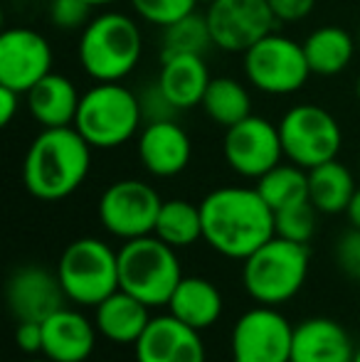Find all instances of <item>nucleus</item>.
<instances>
[{
    "label": "nucleus",
    "mask_w": 360,
    "mask_h": 362,
    "mask_svg": "<svg viewBox=\"0 0 360 362\" xmlns=\"http://www.w3.org/2000/svg\"><path fill=\"white\" fill-rule=\"evenodd\" d=\"M202 239L225 259L245 262L277 234L274 210L257 187H217L200 202Z\"/></svg>",
    "instance_id": "obj_1"
},
{
    "label": "nucleus",
    "mask_w": 360,
    "mask_h": 362,
    "mask_svg": "<svg viewBox=\"0 0 360 362\" xmlns=\"http://www.w3.org/2000/svg\"><path fill=\"white\" fill-rule=\"evenodd\" d=\"M89 168L91 146L74 126L42 129L25 153L23 182L33 197L57 202L82 187Z\"/></svg>",
    "instance_id": "obj_2"
},
{
    "label": "nucleus",
    "mask_w": 360,
    "mask_h": 362,
    "mask_svg": "<svg viewBox=\"0 0 360 362\" xmlns=\"http://www.w3.org/2000/svg\"><path fill=\"white\" fill-rule=\"evenodd\" d=\"M144 35L131 15L106 10L82 28L77 57L94 81H121L141 62Z\"/></svg>",
    "instance_id": "obj_3"
},
{
    "label": "nucleus",
    "mask_w": 360,
    "mask_h": 362,
    "mask_svg": "<svg viewBox=\"0 0 360 362\" xmlns=\"http://www.w3.org/2000/svg\"><path fill=\"white\" fill-rule=\"evenodd\" d=\"M311 252L308 244L274 234L242 262V286L260 305H281L303 288Z\"/></svg>",
    "instance_id": "obj_4"
},
{
    "label": "nucleus",
    "mask_w": 360,
    "mask_h": 362,
    "mask_svg": "<svg viewBox=\"0 0 360 362\" xmlns=\"http://www.w3.org/2000/svg\"><path fill=\"white\" fill-rule=\"evenodd\" d=\"M144 121L139 94L121 81H96L82 94L74 129L91 148L111 151L129 144Z\"/></svg>",
    "instance_id": "obj_5"
},
{
    "label": "nucleus",
    "mask_w": 360,
    "mask_h": 362,
    "mask_svg": "<svg viewBox=\"0 0 360 362\" xmlns=\"http://www.w3.org/2000/svg\"><path fill=\"white\" fill-rule=\"evenodd\" d=\"M182 281L178 252L156 234L129 239L119 249V284L149 308L168 305Z\"/></svg>",
    "instance_id": "obj_6"
},
{
    "label": "nucleus",
    "mask_w": 360,
    "mask_h": 362,
    "mask_svg": "<svg viewBox=\"0 0 360 362\" xmlns=\"http://www.w3.org/2000/svg\"><path fill=\"white\" fill-rule=\"evenodd\" d=\"M57 276L67 300L96 308L106 296L121 288L119 252L96 237L74 239L59 257Z\"/></svg>",
    "instance_id": "obj_7"
},
{
    "label": "nucleus",
    "mask_w": 360,
    "mask_h": 362,
    "mask_svg": "<svg viewBox=\"0 0 360 362\" xmlns=\"http://www.w3.org/2000/svg\"><path fill=\"white\" fill-rule=\"evenodd\" d=\"M277 126L279 136H281L284 158L306 170L321 165V163L336 160L341 153V124L323 106L296 104L281 116Z\"/></svg>",
    "instance_id": "obj_8"
},
{
    "label": "nucleus",
    "mask_w": 360,
    "mask_h": 362,
    "mask_svg": "<svg viewBox=\"0 0 360 362\" xmlns=\"http://www.w3.org/2000/svg\"><path fill=\"white\" fill-rule=\"evenodd\" d=\"M245 76L257 91L269 96H289L303 89L311 76L303 45L279 35L277 30L245 52Z\"/></svg>",
    "instance_id": "obj_9"
},
{
    "label": "nucleus",
    "mask_w": 360,
    "mask_h": 362,
    "mask_svg": "<svg viewBox=\"0 0 360 362\" xmlns=\"http://www.w3.org/2000/svg\"><path fill=\"white\" fill-rule=\"evenodd\" d=\"M161 195L144 180H116L101 192L99 205V222L111 237L116 239H139L156 232V219L161 212Z\"/></svg>",
    "instance_id": "obj_10"
},
{
    "label": "nucleus",
    "mask_w": 360,
    "mask_h": 362,
    "mask_svg": "<svg viewBox=\"0 0 360 362\" xmlns=\"http://www.w3.org/2000/svg\"><path fill=\"white\" fill-rule=\"evenodd\" d=\"M294 325L274 305L250 308L230 335L232 362H291Z\"/></svg>",
    "instance_id": "obj_11"
},
{
    "label": "nucleus",
    "mask_w": 360,
    "mask_h": 362,
    "mask_svg": "<svg viewBox=\"0 0 360 362\" xmlns=\"http://www.w3.org/2000/svg\"><path fill=\"white\" fill-rule=\"evenodd\" d=\"M205 20L212 45L235 54H245L252 45L274 33L279 23L267 0H215L207 5Z\"/></svg>",
    "instance_id": "obj_12"
},
{
    "label": "nucleus",
    "mask_w": 360,
    "mask_h": 362,
    "mask_svg": "<svg viewBox=\"0 0 360 362\" xmlns=\"http://www.w3.org/2000/svg\"><path fill=\"white\" fill-rule=\"evenodd\" d=\"M225 160L237 175L260 180L265 173L277 168L284 158L279 126L265 116H247L240 124L230 126L222 141Z\"/></svg>",
    "instance_id": "obj_13"
},
{
    "label": "nucleus",
    "mask_w": 360,
    "mask_h": 362,
    "mask_svg": "<svg viewBox=\"0 0 360 362\" xmlns=\"http://www.w3.org/2000/svg\"><path fill=\"white\" fill-rule=\"evenodd\" d=\"M52 72V47L33 28H8L0 35V86L28 94Z\"/></svg>",
    "instance_id": "obj_14"
},
{
    "label": "nucleus",
    "mask_w": 360,
    "mask_h": 362,
    "mask_svg": "<svg viewBox=\"0 0 360 362\" xmlns=\"http://www.w3.org/2000/svg\"><path fill=\"white\" fill-rule=\"evenodd\" d=\"M5 300L15 320H40L64 308V293L57 272L40 267V264H23L10 274L5 284Z\"/></svg>",
    "instance_id": "obj_15"
},
{
    "label": "nucleus",
    "mask_w": 360,
    "mask_h": 362,
    "mask_svg": "<svg viewBox=\"0 0 360 362\" xmlns=\"http://www.w3.org/2000/svg\"><path fill=\"white\" fill-rule=\"evenodd\" d=\"M134 348L136 362H205L200 330L190 328L173 313L151 318Z\"/></svg>",
    "instance_id": "obj_16"
},
{
    "label": "nucleus",
    "mask_w": 360,
    "mask_h": 362,
    "mask_svg": "<svg viewBox=\"0 0 360 362\" xmlns=\"http://www.w3.org/2000/svg\"><path fill=\"white\" fill-rule=\"evenodd\" d=\"M192 144L175 119L146 121L139 134V160L153 177H175L187 168Z\"/></svg>",
    "instance_id": "obj_17"
},
{
    "label": "nucleus",
    "mask_w": 360,
    "mask_h": 362,
    "mask_svg": "<svg viewBox=\"0 0 360 362\" xmlns=\"http://www.w3.org/2000/svg\"><path fill=\"white\" fill-rule=\"evenodd\" d=\"M96 325L74 308H59L42 320V355L52 362H84L96 348Z\"/></svg>",
    "instance_id": "obj_18"
},
{
    "label": "nucleus",
    "mask_w": 360,
    "mask_h": 362,
    "mask_svg": "<svg viewBox=\"0 0 360 362\" xmlns=\"http://www.w3.org/2000/svg\"><path fill=\"white\" fill-rule=\"evenodd\" d=\"M356 345L333 318H306L294 325L291 362H353Z\"/></svg>",
    "instance_id": "obj_19"
},
{
    "label": "nucleus",
    "mask_w": 360,
    "mask_h": 362,
    "mask_svg": "<svg viewBox=\"0 0 360 362\" xmlns=\"http://www.w3.org/2000/svg\"><path fill=\"white\" fill-rule=\"evenodd\" d=\"M82 94L77 91L74 81L64 74L50 72L40 79L33 89L25 94V104L35 121L42 129H59V126H74L79 111Z\"/></svg>",
    "instance_id": "obj_20"
},
{
    "label": "nucleus",
    "mask_w": 360,
    "mask_h": 362,
    "mask_svg": "<svg viewBox=\"0 0 360 362\" xmlns=\"http://www.w3.org/2000/svg\"><path fill=\"white\" fill-rule=\"evenodd\" d=\"M156 81L175 109L187 111L202 106V96L212 76L202 54H170L161 57V72Z\"/></svg>",
    "instance_id": "obj_21"
},
{
    "label": "nucleus",
    "mask_w": 360,
    "mask_h": 362,
    "mask_svg": "<svg viewBox=\"0 0 360 362\" xmlns=\"http://www.w3.org/2000/svg\"><path fill=\"white\" fill-rule=\"evenodd\" d=\"M151 323L149 305L129 291L119 288L94 308V325L99 335L119 345H136Z\"/></svg>",
    "instance_id": "obj_22"
},
{
    "label": "nucleus",
    "mask_w": 360,
    "mask_h": 362,
    "mask_svg": "<svg viewBox=\"0 0 360 362\" xmlns=\"http://www.w3.org/2000/svg\"><path fill=\"white\" fill-rule=\"evenodd\" d=\"M168 313L195 330H207L222 315V293L202 276H182L168 300Z\"/></svg>",
    "instance_id": "obj_23"
},
{
    "label": "nucleus",
    "mask_w": 360,
    "mask_h": 362,
    "mask_svg": "<svg viewBox=\"0 0 360 362\" xmlns=\"http://www.w3.org/2000/svg\"><path fill=\"white\" fill-rule=\"evenodd\" d=\"M358 40L348 30L338 25H323L316 28L303 40V52H306L311 74L318 76H336L346 72L353 62Z\"/></svg>",
    "instance_id": "obj_24"
},
{
    "label": "nucleus",
    "mask_w": 360,
    "mask_h": 362,
    "mask_svg": "<svg viewBox=\"0 0 360 362\" xmlns=\"http://www.w3.org/2000/svg\"><path fill=\"white\" fill-rule=\"evenodd\" d=\"M356 187V177L341 160L321 163L308 170V200L321 215L346 212Z\"/></svg>",
    "instance_id": "obj_25"
},
{
    "label": "nucleus",
    "mask_w": 360,
    "mask_h": 362,
    "mask_svg": "<svg viewBox=\"0 0 360 362\" xmlns=\"http://www.w3.org/2000/svg\"><path fill=\"white\" fill-rule=\"evenodd\" d=\"M202 111L212 124L230 129L252 116V96L242 81L232 76H215L202 96Z\"/></svg>",
    "instance_id": "obj_26"
},
{
    "label": "nucleus",
    "mask_w": 360,
    "mask_h": 362,
    "mask_svg": "<svg viewBox=\"0 0 360 362\" xmlns=\"http://www.w3.org/2000/svg\"><path fill=\"white\" fill-rule=\"evenodd\" d=\"M257 190L274 212L308 200V170L296 163H279L257 180Z\"/></svg>",
    "instance_id": "obj_27"
},
{
    "label": "nucleus",
    "mask_w": 360,
    "mask_h": 362,
    "mask_svg": "<svg viewBox=\"0 0 360 362\" xmlns=\"http://www.w3.org/2000/svg\"><path fill=\"white\" fill-rule=\"evenodd\" d=\"M153 234L173 249L195 244L197 239H202L200 205H192L187 200H163Z\"/></svg>",
    "instance_id": "obj_28"
},
{
    "label": "nucleus",
    "mask_w": 360,
    "mask_h": 362,
    "mask_svg": "<svg viewBox=\"0 0 360 362\" xmlns=\"http://www.w3.org/2000/svg\"><path fill=\"white\" fill-rule=\"evenodd\" d=\"M212 45V35L207 28L205 15L190 13L180 18L178 23L163 28V45H161V57L170 54H205Z\"/></svg>",
    "instance_id": "obj_29"
},
{
    "label": "nucleus",
    "mask_w": 360,
    "mask_h": 362,
    "mask_svg": "<svg viewBox=\"0 0 360 362\" xmlns=\"http://www.w3.org/2000/svg\"><path fill=\"white\" fill-rule=\"evenodd\" d=\"M321 212L313 207L311 200L296 202V205H289L284 210L274 212L277 219V234L284 239H291V242L308 244L311 237L316 234V222Z\"/></svg>",
    "instance_id": "obj_30"
},
{
    "label": "nucleus",
    "mask_w": 360,
    "mask_h": 362,
    "mask_svg": "<svg viewBox=\"0 0 360 362\" xmlns=\"http://www.w3.org/2000/svg\"><path fill=\"white\" fill-rule=\"evenodd\" d=\"M129 3L139 20L156 28H168L185 15L195 13L200 0H129Z\"/></svg>",
    "instance_id": "obj_31"
},
{
    "label": "nucleus",
    "mask_w": 360,
    "mask_h": 362,
    "mask_svg": "<svg viewBox=\"0 0 360 362\" xmlns=\"http://www.w3.org/2000/svg\"><path fill=\"white\" fill-rule=\"evenodd\" d=\"M50 23L59 30H79L91 20L87 0H50Z\"/></svg>",
    "instance_id": "obj_32"
},
{
    "label": "nucleus",
    "mask_w": 360,
    "mask_h": 362,
    "mask_svg": "<svg viewBox=\"0 0 360 362\" xmlns=\"http://www.w3.org/2000/svg\"><path fill=\"white\" fill-rule=\"evenodd\" d=\"M333 259L336 267L343 276L351 281H360V229L351 227L338 237L336 247H333Z\"/></svg>",
    "instance_id": "obj_33"
},
{
    "label": "nucleus",
    "mask_w": 360,
    "mask_h": 362,
    "mask_svg": "<svg viewBox=\"0 0 360 362\" xmlns=\"http://www.w3.org/2000/svg\"><path fill=\"white\" fill-rule=\"evenodd\" d=\"M141 99V111H144V121H161V119H175L178 109L168 101V96L163 94V89L156 81L153 86L144 89L139 94Z\"/></svg>",
    "instance_id": "obj_34"
},
{
    "label": "nucleus",
    "mask_w": 360,
    "mask_h": 362,
    "mask_svg": "<svg viewBox=\"0 0 360 362\" xmlns=\"http://www.w3.org/2000/svg\"><path fill=\"white\" fill-rule=\"evenodd\" d=\"M15 345L25 355H40L42 353V323L40 320H15Z\"/></svg>",
    "instance_id": "obj_35"
},
{
    "label": "nucleus",
    "mask_w": 360,
    "mask_h": 362,
    "mask_svg": "<svg viewBox=\"0 0 360 362\" xmlns=\"http://www.w3.org/2000/svg\"><path fill=\"white\" fill-rule=\"evenodd\" d=\"M279 23H298L316 8V0H267Z\"/></svg>",
    "instance_id": "obj_36"
},
{
    "label": "nucleus",
    "mask_w": 360,
    "mask_h": 362,
    "mask_svg": "<svg viewBox=\"0 0 360 362\" xmlns=\"http://www.w3.org/2000/svg\"><path fill=\"white\" fill-rule=\"evenodd\" d=\"M20 91L10 86H0V126H10L15 114L20 111Z\"/></svg>",
    "instance_id": "obj_37"
},
{
    "label": "nucleus",
    "mask_w": 360,
    "mask_h": 362,
    "mask_svg": "<svg viewBox=\"0 0 360 362\" xmlns=\"http://www.w3.org/2000/svg\"><path fill=\"white\" fill-rule=\"evenodd\" d=\"M343 215L348 217L351 227L360 229V187H356V192H353L351 202H348V207H346V212H343Z\"/></svg>",
    "instance_id": "obj_38"
},
{
    "label": "nucleus",
    "mask_w": 360,
    "mask_h": 362,
    "mask_svg": "<svg viewBox=\"0 0 360 362\" xmlns=\"http://www.w3.org/2000/svg\"><path fill=\"white\" fill-rule=\"evenodd\" d=\"M87 3L91 5V8H109V5L119 3V0H87Z\"/></svg>",
    "instance_id": "obj_39"
},
{
    "label": "nucleus",
    "mask_w": 360,
    "mask_h": 362,
    "mask_svg": "<svg viewBox=\"0 0 360 362\" xmlns=\"http://www.w3.org/2000/svg\"><path fill=\"white\" fill-rule=\"evenodd\" d=\"M28 362H52V360H47V358H33V360H28Z\"/></svg>",
    "instance_id": "obj_40"
},
{
    "label": "nucleus",
    "mask_w": 360,
    "mask_h": 362,
    "mask_svg": "<svg viewBox=\"0 0 360 362\" xmlns=\"http://www.w3.org/2000/svg\"><path fill=\"white\" fill-rule=\"evenodd\" d=\"M353 362H360V348H356V355H353Z\"/></svg>",
    "instance_id": "obj_41"
},
{
    "label": "nucleus",
    "mask_w": 360,
    "mask_h": 362,
    "mask_svg": "<svg viewBox=\"0 0 360 362\" xmlns=\"http://www.w3.org/2000/svg\"><path fill=\"white\" fill-rule=\"evenodd\" d=\"M356 94H358V101H360V76H358V81H356Z\"/></svg>",
    "instance_id": "obj_42"
},
{
    "label": "nucleus",
    "mask_w": 360,
    "mask_h": 362,
    "mask_svg": "<svg viewBox=\"0 0 360 362\" xmlns=\"http://www.w3.org/2000/svg\"><path fill=\"white\" fill-rule=\"evenodd\" d=\"M356 40H358V49H360V28H358V35H356Z\"/></svg>",
    "instance_id": "obj_43"
},
{
    "label": "nucleus",
    "mask_w": 360,
    "mask_h": 362,
    "mask_svg": "<svg viewBox=\"0 0 360 362\" xmlns=\"http://www.w3.org/2000/svg\"><path fill=\"white\" fill-rule=\"evenodd\" d=\"M200 3H205V5H210V3H215V0H200Z\"/></svg>",
    "instance_id": "obj_44"
},
{
    "label": "nucleus",
    "mask_w": 360,
    "mask_h": 362,
    "mask_svg": "<svg viewBox=\"0 0 360 362\" xmlns=\"http://www.w3.org/2000/svg\"><path fill=\"white\" fill-rule=\"evenodd\" d=\"M358 170H360V160H358Z\"/></svg>",
    "instance_id": "obj_45"
}]
</instances>
